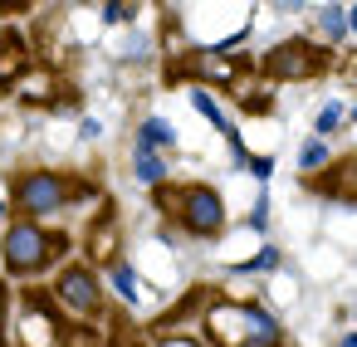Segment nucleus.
<instances>
[{"mask_svg": "<svg viewBox=\"0 0 357 347\" xmlns=\"http://www.w3.org/2000/svg\"><path fill=\"white\" fill-rule=\"evenodd\" d=\"M20 69H25V54H20V45L10 40H0V84H10V79H20Z\"/></svg>", "mask_w": 357, "mask_h": 347, "instance_id": "nucleus-6", "label": "nucleus"}, {"mask_svg": "<svg viewBox=\"0 0 357 347\" xmlns=\"http://www.w3.org/2000/svg\"><path fill=\"white\" fill-rule=\"evenodd\" d=\"M69 196H74V186L59 176V171H45V167H35V171H20L15 176V191H10V201H15V210L20 215H59L64 206H69Z\"/></svg>", "mask_w": 357, "mask_h": 347, "instance_id": "nucleus-3", "label": "nucleus"}, {"mask_svg": "<svg viewBox=\"0 0 357 347\" xmlns=\"http://www.w3.org/2000/svg\"><path fill=\"white\" fill-rule=\"evenodd\" d=\"M347 25H352V30H357V10H347Z\"/></svg>", "mask_w": 357, "mask_h": 347, "instance_id": "nucleus-17", "label": "nucleus"}, {"mask_svg": "<svg viewBox=\"0 0 357 347\" xmlns=\"http://www.w3.org/2000/svg\"><path fill=\"white\" fill-rule=\"evenodd\" d=\"M191 103H196V113H206L211 123H220V128H225V118H220V108H215V98H211V93H201V88H196V93H191Z\"/></svg>", "mask_w": 357, "mask_h": 347, "instance_id": "nucleus-11", "label": "nucleus"}, {"mask_svg": "<svg viewBox=\"0 0 357 347\" xmlns=\"http://www.w3.org/2000/svg\"><path fill=\"white\" fill-rule=\"evenodd\" d=\"M54 249H59V240H54L45 225H35V220H15L6 235H0V259H6L10 274H35V269H45V264L54 259Z\"/></svg>", "mask_w": 357, "mask_h": 347, "instance_id": "nucleus-2", "label": "nucleus"}, {"mask_svg": "<svg viewBox=\"0 0 357 347\" xmlns=\"http://www.w3.org/2000/svg\"><path fill=\"white\" fill-rule=\"evenodd\" d=\"M6 318H10V288L0 284V327H6Z\"/></svg>", "mask_w": 357, "mask_h": 347, "instance_id": "nucleus-15", "label": "nucleus"}, {"mask_svg": "<svg viewBox=\"0 0 357 347\" xmlns=\"http://www.w3.org/2000/svg\"><path fill=\"white\" fill-rule=\"evenodd\" d=\"M157 206H162L167 215H176L186 235H220V225H225V201H220L211 186H201V181L176 186V191H172V186L157 191Z\"/></svg>", "mask_w": 357, "mask_h": 347, "instance_id": "nucleus-1", "label": "nucleus"}, {"mask_svg": "<svg viewBox=\"0 0 357 347\" xmlns=\"http://www.w3.org/2000/svg\"><path fill=\"white\" fill-rule=\"evenodd\" d=\"M274 264H279V249H264V254H255V259H250V264H240V269L250 274V269H274Z\"/></svg>", "mask_w": 357, "mask_h": 347, "instance_id": "nucleus-13", "label": "nucleus"}, {"mask_svg": "<svg viewBox=\"0 0 357 347\" xmlns=\"http://www.w3.org/2000/svg\"><path fill=\"white\" fill-rule=\"evenodd\" d=\"M298 162H303V171H313V167H323V162H328V147H323V142L313 137V142H308V147L298 152Z\"/></svg>", "mask_w": 357, "mask_h": 347, "instance_id": "nucleus-10", "label": "nucleus"}, {"mask_svg": "<svg viewBox=\"0 0 357 347\" xmlns=\"http://www.w3.org/2000/svg\"><path fill=\"white\" fill-rule=\"evenodd\" d=\"M337 118H342V108H323V113H318V128H313V132H333V128H337Z\"/></svg>", "mask_w": 357, "mask_h": 347, "instance_id": "nucleus-14", "label": "nucleus"}, {"mask_svg": "<svg viewBox=\"0 0 357 347\" xmlns=\"http://www.w3.org/2000/svg\"><path fill=\"white\" fill-rule=\"evenodd\" d=\"M142 147H147V152H157V147H172V123H162V118H147V123H142Z\"/></svg>", "mask_w": 357, "mask_h": 347, "instance_id": "nucleus-7", "label": "nucleus"}, {"mask_svg": "<svg viewBox=\"0 0 357 347\" xmlns=\"http://www.w3.org/2000/svg\"><path fill=\"white\" fill-rule=\"evenodd\" d=\"M318 15H323V30H328V35H342V15H347V10H333V6H328V10H318Z\"/></svg>", "mask_w": 357, "mask_h": 347, "instance_id": "nucleus-12", "label": "nucleus"}, {"mask_svg": "<svg viewBox=\"0 0 357 347\" xmlns=\"http://www.w3.org/2000/svg\"><path fill=\"white\" fill-rule=\"evenodd\" d=\"M240 347H274V342H240Z\"/></svg>", "mask_w": 357, "mask_h": 347, "instance_id": "nucleus-18", "label": "nucleus"}, {"mask_svg": "<svg viewBox=\"0 0 357 347\" xmlns=\"http://www.w3.org/2000/svg\"><path fill=\"white\" fill-rule=\"evenodd\" d=\"M337 347H357V332H347V337H342V342H337Z\"/></svg>", "mask_w": 357, "mask_h": 347, "instance_id": "nucleus-16", "label": "nucleus"}, {"mask_svg": "<svg viewBox=\"0 0 357 347\" xmlns=\"http://www.w3.org/2000/svg\"><path fill=\"white\" fill-rule=\"evenodd\" d=\"M0 220H6V206H0Z\"/></svg>", "mask_w": 357, "mask_h": 347, "instance_id": "nucleus-19", "label": "nucleus"}, {"mask_svg": "<svg viewBox=\"0 0 357 347\" xmlns=\"http://www.w3.org/2000/svg\"><path fill=\"white\" fill-rule=\"evenodd\" d=\"M113 284H118V293H123V298H137V293H142V288H137V274H132L128 264H118V269H113Z\"/></svg>", "mask_w": 357, "mask_h": 347, "instance_id": "nucleus-9", "label": "nucleus"}, {"mask_svg": "<svg viewBox=\"0 0 357 347\" xmlns=\"http://www.w3.org/2000/svg\"><path fill=\"white\" fill-rule=\"evenodd\" d=\"M137 176H142V181H152V186H157V181H162V176H167V162H162V157H157V152H147V147H137Z\"/></svg>", "mask_w": 357, "mask_h": 347, "instance_id": "nucleus-8", "label": "nucleus"}, {"mask_svg": "<svg viewBox=\"0 0 357 347\" xmlns=\"http://www.w3.org/2000/svg\"><path fill=\"white\" fill-rule=\"evenodd\" d=\"M54 293H59V303H69L74 313H98V308H103V284H98V274L84 269V264L64 269L59 284H54Z\"/></svg>", "mask_w": 357, "mask_h": 347, "instance_id": "nucleus-5", "label": "nucleus"}, {"mask_svg": "<svg viewBox=\"0 0 357 347\" xmlns=\"http://www.w3.org/2000/svg\"><path fill=\"white\" fill-rule=\"evenodd\" d=\"M264 69H269V79H313V74L323 69V54H318L308 40H289V45L269 49Z\"/></svg>", "mask_w": 357, "mask_h": 347, "instance_id": "nucleus-4", "label": "nucleus"}]
</instances>
